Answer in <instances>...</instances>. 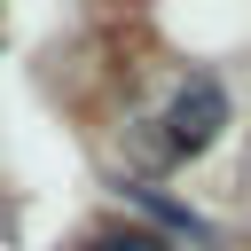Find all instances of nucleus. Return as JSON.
I'll return each mask as SVG.
<instances>
[{
	"mask_svg": "<svg viewBox=\"0 0 251 251\" xmlns=\"http://www.w3.org/2000/svg\"><path fill=\"white\" fill-rule=\"evenodd\" d=\"M227 86H220V71H188L173 94H165V110L149 118L157 126V141H165V157H204L220 133H227Z\"/></svg>",
	"mask_w": 251,
	"mask_h": 251,
	"instance_id": "f257e3e1",
	"label": "nucleus"
},
{
	"mask_svg": "<svg viewBox=\"0 0 251 251\" xmlns=\"http://www.w3.org/2000/svg\"><path fill=\"white\" fill-rule=\"evenodd\" d=\"M118 196H126V204H133V212L149 220V235H165L173 251H180V243H204V251L220 243V227H212V220H204L196 204H180V196H165L157 180H118Z\"/></svg>",
	"mask_w": 251,
	"mask_h": 251,
	"instance_id": "f03ea898",
	"label": "nucleus"
},
{
	"mask_svg": "<svg viewBox=\"0 0 251 251\" xmlns=\"http://www.w3.org/2000/svg\"><path fill=\"white\" fill-rule=\"evenodd\" d=\"M71 251H173V243H165V235H149V227H133V220H126V227H94V235H78V243H71Z\"/></svg>",
	"mask_w": 251,
	"mask_h": 251,
	"instance_id": "7ed1b4c3",
	"label": "nucleus"
}]
</instances>
